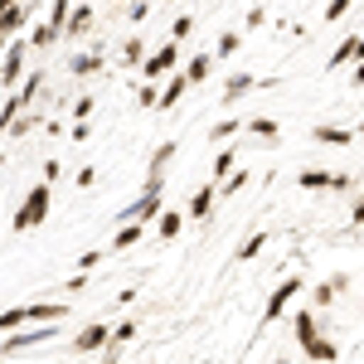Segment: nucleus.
<instances>
[{
    "label": "nucleus",
    "instance_id": "obj_1",
    "mask_svg": "<svg viewBox=\"0 0 364 364\" xmlns=\"http://www.w3.org/2000/svg\"><path fill=\"white\" fill-rule=\"evenodd\" d=\"M355 54H364V39H350V44L336 54V63H340V58H355Z\"/></svg>",
    "mask_w": 364,
    "mask_h": 364
},
{
    "label": "nucleus",
    "instance_id": "obj_2",
    "mask_svg": "<svg viewBox=\"0 0 364 364\" xmlns=\"http://www.w3.org/2000/svg\"><path fill=\"white\" fill-rule=\"evenodd\" d=\"M345 5H350V0H336V5H331V20H336V15H345Z\"/></svg>",
    "mask_w": 364,
    "mask_h": 364
}]
</instances>
